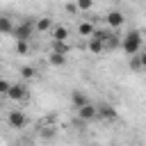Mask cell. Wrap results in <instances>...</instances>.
I'll return each mask as SVG.
<instances>
[{"label":"cell","mask_w":146,"mask_h":146,"mask_svg":"<svg viewBox=\"0 0 146 146\" xmlns=\"http://www.w3.org/2000/svg\"><path fill=\"white\" fill-rule=\"evenodd\" d=\"M7 123H9V128H16V130H21V128H25L27 119H25V114H23L21 110H11V112L7 114Z\"/></svg>","instance_id":"3957f363"},{"label":"cell","mask_w":146,"mask_h":146,"mask_svg":"<svg viewBox=\"0 0 146 146\" xmlns=\"http://www.w3.org/2000/svg\"><path fill=\"white\" fill-rule=\"evenodd\" d=\"M34 75H36V71H34L32 66H23V68H21V78H23V80H32Z\"/></svg>","instance_id":"e0dca14e"},{"label":"cell","mask_w":146,"mask_h":146,"mask_svg":"<svg viewBox=\"0 0 146 146\" xmlns=\"http://www.w3.org/2000/svg\"><path fill=\"white\" fill-rule=\"evenodd\" d=\"M144 64H146V55H139V52H137V55H132V59H130V66H132L135 71H139Z\"/></svg>","instance_id":"9a60e30c"},{"label":"cell","mask_w":146,"mask_h":146,"mask_svg":"<svg viewBox=\"0 0 146 146\" xmlns=\"http://www.w3.org/2000/svg\"><path fill=\"white\" fill-rule=\"evenodd\" d=\"M89 50H91L94 55H98V52H103L105 48H103V43H100V41H96V39H89Z\"/></svg>","instance_id":"2e32d148"},{"label":"cell","mask_w":146,"mask_h":146,"mask_svg":"<svg viewBox=\"0 0 146 146\" xmlns=\"http://www.w3.org/2000/svg\"><path fill=\"white\" fill-rule=\"evenodd\" d=\"M11 34H14V39L16 41H27L32 34H34V21H23V23H18V25H14V30H11Z\"/></svg>","instance_id":"7a4b0ae2"},{"label":"cell","mask_w":146,"mask_h":146,"mask_svg":"<svg viewBox=\"0 0 146 146\" xmlns=\"http://www.w3.org/2000/svg\"><path fill=\"white\" fill-rule=\"evenodd\" d=\"M75 7L82 9V11H89L94 7V0H75Z\"/></svg>","instance_id":"ac0fdd59"},{"label":"cell","mask_w":146,"mask_h":146,"mask_svg":"<svg viewBox=\"0 0 146 146\" xmlns=\"http://www.w3.org/2000/svg\"><path fill=\"white\" fill-rule=\"evenodd\" d=\"M52 39H55V43L66 41V39H68V27H64V25H52Z\"/></svg>","instance_id":"ba28073f"},{"label":"cell","mask_w":146,"mask_h":146,"mask_svg":"<svg viewBox=\"0 0 146 146\" xmlns=\"http://www.w3.org/2000/svg\"><path fill=\"white\" fill-rule=\"evenodd\" d=\"M123 21H125V16H123L121 11H110V14L105 16V23H107L110 27H119V25H123Z\"/></svg>","instance_id":"52a82bcc"},{"label":"cell","mask_w":146,"mask_h":146,"mask_svg":"<svg viewBox=\"0 0 146 146\" xmlns=\"http://www.w3.org/2000/svg\"><path fill=\"white\" fill-rule=\"evenodd\" d=\"M87 146H96V144H87Z\"/></svg>","instance_id":"603a6c76"},{"label":"cell","mask_w":146,"mask_h":146,"mask_svg":"<svg viewBox=\"0 0 146 146\" xmlns=\"http://www.w3.org/2000/svg\"><path fill=\"white\" fill-rule=\"evenodd\" d=\"M71 103H73V107L78 110V107L87 105V103H89V98H87V94H84V91H73V94H71Z\"/></svg>","instance_id":"9c48e42d"},{"label":"cell","mask_w":146,"mask_h":146,"mask_svg":"<svg viewBox=\"0 0 146 146\" xmlns=\"http://www.w3.org/2000/svg\"><path fill=\"white\" fill-rule=\"evenodd\" d=\"M7 89H9V82H7V80H0V96H5Z\"/></svg>","instance_id":"44dd1931"},{"label":"cell","mask_w":146,"mask_h":146,"mask_svg":"<svg viewBox=\"0 0 146 146\" xmlns=\"http://www.w3.org/2000/svg\"><path fill=\"white\" fill-rule=\"evenodd\" d=\"M11 30H14L11 18L5 16V14H0V34H11Z\"/></svg>","instance_id":"8fae6325"},{"label":"cell","mask_w":146,"mask_h":146,"mask_svg":"<svg viewBox=\"0 0 146 146\" xmlns=\"http://www.w3.org/2000/svg\"><path fill=\"white\" fill-rule=\"evenodd\" d=\"M121 48L125 50V55H128V57L137 55V52L141 50V32H139V30L128 32V34L121 39Z\"/></svg>","instance_id":"6da1fadb"},{"label":"cell","mask_w":146,"mask_h":146,"mask_svg":"<svg viewBox=\"0 0 146 146\" xmlns=\"http://www.w3.org/2000/svg\"><path fill=\"white\" fill-rule=\"evenodd\" d=\"M34 30H36V32H48V30H52V21H50L48 16H41V18L34 23Z\"/></svg>","instance_id":"30bf717a"},{"label":"cell","mask_w":146,"mask_h":146,"mask_svg":"<svg viewBox=\"0 0 146 146\" xmlns=\"http://www.w3.org/2000/svg\"><path fill=\"white\" fill-rule=\"evenodd\" d=\"M66 11H68V14H75V11H78L75 2H66Z\"/></svg>","instance_id":"7402d4cb"},{"label":"cell","mask_w":146,"mask_h":146,"mask_svg":"<svg viewBox=\"0 0 146 146\" xmlns=\"http://www.w3.org/2000/svg\"><path fill=\"white\" fill-rule=\"evenodd\" d=\"M48 62H50L52 66H62V64L66 62V55H64V52H57V50H52V52H50V57H48Z\"/></svg>","instance_id":"4fadbf2b"},{"label":"cell","mask_w":146,"mask_h":146,"mask_svg":"<svg viewBox=\"0 0 146 146\" xmlns=\"http://www.w3.org/2000/svg\"><path fill=\"white\" fill-rule=\"evenodd\" d=\"M96 114H98L100 119H105V121H114V119H116V110H114L112 105H98V107H96Z\"/></svg>","instance_id":"8992f818"},{"label":"cell","mask_w":146,"mask_h":146,"mask_svg":"<svg viewBox=\"0 0 146 146\" xmlns=\"http://www.w3.org/2000/svg\"><path fill=\"white\" fill-rule=\"evenodd\" d=\"M0 64H2V59H0Z\"/></svg>","instance_id":"cb8c5ba5"},{"label":"cell","mask_w":146,"mask_h":146,"mask_svg":"<svg viewBox=\"0 0 146 146\" xmlns=\"http://www.w3.org/2000/svg\"><path fill=\"white\" fill-rule=\"evenodd\" d=\"M94 30H96V27H94V23H91V21H82V23H80V27H78V32H80L82 36H91V34H94Z\"/></svg>","instance_id":"7c38bea8"},{"label":"cell","mask_w":146,"mask_h":146,"mask_svg":"<svg viewBox=\"0 0 146 146\" xmlns=\"http://www.w3.org/2000/svg\"><path fill=\"white\" fill-rule=\"evenodd\" d=\"M14 50H16L18 55H25V52H27V41H16Z\"/></svg>","instance_id":"d6986e66"},{"label":"cell","mask_w":146,"mask_h":146,"mask_svg":"<svg viewBox=\"0 0 146 146\" xmlns=\"http://www.w3.org/2000/svg\"><path fill=\"white\" fill-rule=\"evenodd\" d=\"M78 116H80V121L84 123V121H94L98 114H96V105H91V103H87V105H82V107H78Z\"/></svg>","instance_id":"5b68a950"},{"label":"cell","mask_w":146,"mask_h":146,"mask_svg":"<svg viewBox=\"0 0 146 146\" xmlns=\"http://www.w3.org/2000/svg\"><path fill=\"white\" fill-rule=\"evenodd\" d=\"M110 36H112V32H110V30H94V34H91L89 39H96V41L105 43V41H107Z\"/></svg>","instance_id":"5bb4252c"},{"label":"cell","mask_w":146,"mask_h":146,"mask_svg":"<svg viewBox=\"0 0 146 146\" xmlns=\"http://www.w3.org/2000/svg\"><path fill=\"white\" fill-rule=\"evenodd\" d=\"M41 137H43V139H52V137H55V128H50V125L43 128V130H41Z\"/></svg>","instance_id":"ffe728a7"},{"label":"cell","mask_w":146,"mask_h":146,"mask_svg":"<svg viewBox=\"0 0 146 146\" xmlns=\"http://www.w3.org/2000/svg\"><path fill=\"white\" fill-rule=\"evenodd\" d=\"M5 96L9 100H23V98H27V87L25 84H9V89H7Z\"/></svg>","instance_id":"277c9868"}]
</instances>
